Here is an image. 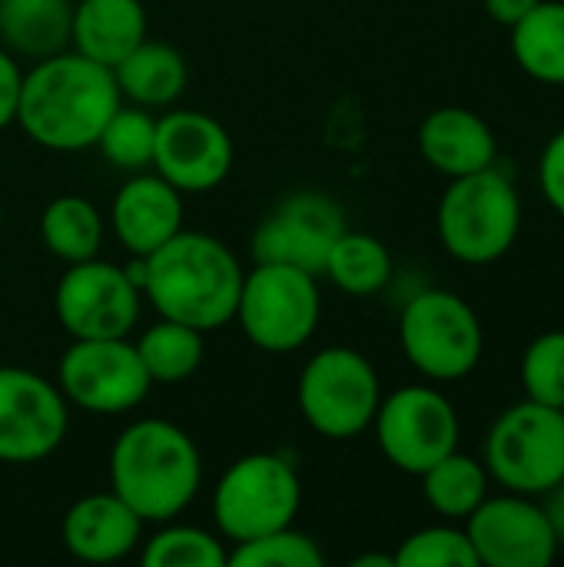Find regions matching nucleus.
<instances>
[{
	"mask_svg": "<svg viewBox=\"0 0 564 567\" xmlns=\"http://www.w3.org/2000/svg\"><path fill=\"white\" fill-rule=\"evenodd\" d=\"M66 405L90 415H126L153 389L136 346L126 339H73L57 365Z\"/></svg>",
	"mask_w": 564,
	"mask_h": 567,
	"instance_id": "obj_10",
	"label": "nucleus"
},
{
	"mask_svg": "<svg viewBox=\"0 0 564 567\" xmlns=\"http://www.w3.org/2000/svg\"><path fill=\"white\" fill-rule=\"evenodd\" d=\"M322 276L346 296H376L392 279V256L382 239L346 226L326 256Z\"/></svg>",
	"mask_w": 564,
	"mask_h": 567,
	"instance_id": "obj_26",
	"label": "nucleus"
},
{
	"mask_svg": "<svg viewBox=\"0 0 564 567\" xmlns=\"http://www.w3.org/2000/svg\"><path fill=\"white\" fill-rule=\"evenodd\" d=\"M302 508V482L296 465L273 452L236 458L213 492V518L233 545L289 528Z\"/></svg>",
	"mask_w": 564,
	"mask_h": 567,
	"instance_id": "obj_9",
	"label": "nucleus"
},
{
	"mask_svg": "<svg viewBox=\"0 0 564 567\" xmlns=\"http://www.w3.org/2000/svg\"><path fill=\"white\" fill-rule=\"evenodd\" d=\"M482 3H485V13L502 27H515L525 13L539 7V0H482Z\"/></svg>",
	"mask_w": 564,
	"mask_h": 567,
	"instance_id": "obj_35",
	"label": "nucleus"
},
{
	"mask_svg": "<svg viewBox=\"0 0 564 567\" xmlns=\"http://www.w3.org/2000/svg\"><path fill=\"white\" fill-rule=\"evenodd\" d=\"M396 567V558L392 555H362L356 558V567Z\"/></svg>",
	"mask_w": 564,
	"mask_h": 567,
	"instance_id": "obj_37",
	"label": "nucleus"
},
{
	"mask_svg": "<svg viewBox=\"0 0 564 567\" xmlns=\"http://www.w3.org/2000/svg\"><path fill=\"white\" fill-rule=\"evenodd\" d=\"M525 399L564 409V329H548L535 336L522 355Z\"/></svg>",
	"mask_w": 564,
	"mask_h": 567,
	"instance_id": "obj_31",
	"label": "nucleus"
},
{
	"mask_svg": "<svg viewBox=\"0 0 564 567\" xmlns=\"http://www.w3.org/2000/svg\"><path fill=\"white\" fill-rule=\"evenodd\" d=\"M392 558L396 567H479L465 528H452V525L419 528L399 545Z\"/></svg>",
	"mask_w": 564,
	"mask_h": 567,
	"instance_id": "obj_32",
	"label": "nucleus"
},
{
	"mask_svg": "<svg viewBox=\"0 0 564 567\" xmlns=\"http://www.w3.org/2000/svg\"><path fill=\"white\" fill-rule=\"evenodd\" d=\"M0 229H3V206H0Z\"/></svg>",
	"mask_w": 564,
	"mask_h": 567,
	"instance_id": "obj_38",
	"label": "nucleus"
},
{
	"mask_svg": "<svg viewBox=\"0 0 564 567\" xmlns=\"http://www.w3.org/2000/svg\"><path fill=\"white\" fill-rule=\"evenodd\" d=\"M419 153L435 173L455 179L495 166L499 140L485 116H479L475 110L439 106L419 126Z\"/></svg>",
	"mask_w": 564,
	"mask_h": 567,
	"instance_id": "obj_19",
	"label": "nucleus"
},
{
	"mask_svg": "<svg viewBox=\"0 0 564 567\" xmlns=\"http://www.w3.org/2000/svg\"><path fill=\"white\" fill-rule=\"evenodd\" d=\"M143 40H146L143 0H80V3H73L70 50L113 70Z\"/></svg>",
	"mask_w": 564,
	"mask_h": 567,
	"instance_id": "obj_20",
	"label": "nucleus"
},
{
	"mask_svg": "<svg viewBox=\"0 0 564 567\" xmlns=\"http://www.w3.org/2000/svg\"><path fill=\"white\" fill-rule=\"evenodd\" d=\"M509 30L515 63L539 83L564 86V0H539Z\"/></svg>",
	"mask_w": 564,
	"mask_h": 567,
	"instance_id": "obj_23",
	"label": "nucleus"
},
{
	"mask_svg": "<svg viewBox=\"0 0 564 567\" xmlns=\"http://www.w3.org/2000/svg\"><path fill=\"white\" fill-rule=\"evenodd\" d=\"M63 548L86 565H113L136 551L143 538V518L116 495L96 492L76 498L60 525Z\"/></svg>",
	"mask_w": 564,
	"mask_h": 567,
	"instance_id": "obj_18",
	"label": "nucleus"
},
{
	"mask_svg": "<svg viewBox=\"0 0 564 567\" xmlns=\"http://www.w3.org/2000/svg\"><path fill=\"white\" fill-rule=\"evenodd\" d=\"M110 226L120 246L143 259L183 229V193L160 173H133L113 196Z\"/></svg>",
	"mask_w": 564,
	"mask_h": 567,
	"instance_id": "obj_17",
	"label": "nucleus"
},
{
	"mask_svg": "<svg viewBox=\"0 0 564 567\" xmlns=\"http://www.w3.org/2000/svg\"><path fill=\"white\" fill-rule=\"evenodd\" d=\"M539 186H542V196L548 199V206L564 219V130H558L542 150Z\"/></svg>",
	"mask_w": 564,
	"mask_h": 567,
	"instance_id": "obj_33",
	"label": "nucleus"
},
{
	"mask_svg": "<svg viewBox=\"0 0 564 567\" xmlns=\"http://www.w3.org/2000/svg\"><path fill=\"white\" fill-rule=\"evenodd\" d=\"M326 565V555L322 548L296 532L293 525L289 528H276V532H266L259 538H249V542H239L233 551H229V567H322Z\"/></svg>",
	"mask_w": 564,
	"mask_h": 567,
	"instance_id": "obj_30",
	"label": "nucleus"
},
{
	"mask_svg": "<svg viewBox=\"0 0 564 567\" xmlns=\"http://www.w3.org/2000/svg\"><path fill=\"white\" fill-rule=\"evenodd\" d=\"M140 302L130 272L100 256L70 262L53 289V312L70 339H126L140 322Z\"/></svg>",
	"mask_w": 564,
	"mask_h": 567,
	"instance_id": "obj_12",
	"label": "nucleus"
},
{
	"mask_svg": "<svg viewBox=\"0 0 564 567\" xmlns=\"http://www.w3.org/2000/svg\"><path fill=\"white\" fill-rule=\"evenodd\" d=\"M203 488L196 442L166 419L126 425L110 449V492H116L143 525L173 522Z\"/></svg>",
	"mask_w": 564,
	"mask_h": 567,
	"instance_id": "obj_3",
	"label": "nucleus"
},
{
	"mask_svg": "<svg viewBox=\"0 0 564 567\" xmlns=\"http://www.w3.org/2000/svg\"><path fill=\"white\" fill-rule=\"evenodd\" d=\"M70 0H0V40L10 53L43 60L70 47Z\"/></svg>",
	"mask_w": 564,
	"mask_h": 567,
	"instance_id": "obj_22",
	"label": "nucleus"
},
{
	"mask_svg": "<svg viewBox=\"0 0 564 567\" xmlns=\"http://www.w3.org/2000/svg\"><path fill=\"white\" fill-rule=\"evenodd\" d=\"M140 362L150 375V382H163V385H180L189 375H196V369L203 365V332L173 319H160L156 326H150L136 342Z\"/></svg>",
	"mask_w": 564,
	"mask_h": 567,
	"instance_id": "obj_27",
	"label": "nucleus"
},
{
	"mask_svg": "<svg viewBox=\"0 0 564 567\" xmlns=\"http://www.w3.org/2000/svg\"><path fill=\"white\" fill-rule=\"evenodd\" d=\"M399 342L419 375L432 382H459L479 369L485 329L462 296L449 289H425L406 302Z\"/></svg>",
	"mask_w": 564,
	"mask_h": 567,
	"instance_id": "obj_7",
	"label": "nucleus"
},
{
	"mask_svg": "<svg viewBox=\"0 0 564 567\" xmlns=\"http://www.w3.org/2000/svg\"><path fill=\"white\" fill-rule=\"evenodd\" d=\"M120 103L113 70L66 47L23 73L17 126L43 150L80 153L96 146L100 130Z\"/></svg>",
	"mask_w": 564,
	"mask_h": 567,
	"instance_id": "obj_2",
	"label": "nucleus"
},
{
	"mask_svg": "<svg viewBox=\"0 0 564 567\" xmlns=\"http://www.w3.org/2000/svg\"><path fill=\"white\" fill-rule=\"evenodd\" d=\"M482 462L505 492L545 495L564 478V409L532 399L509 405L485 435Z\"/></svg>",
	"mask_w": 564,
	"mask_h": 567,
	"instance_id": "obj_8",
	"label": "nucleus"
},
{
	"mask_svg": "<svg viewBox=\"0 0 564 567\" xmlns=\"http://www.w3.org/2000/svg\"><path fill=\"white\" fill-rule=\"evenodd\" d=\"M126 272L160 319L193 326L203 336L233 322L246 276L226 243L193 229H180L150 256L133 259Z\"/></svg>",
	"mask_w": 564,
	"mask_h": 567,
	"instance_id": "obj_1",
	"label": "nucleus"
},
{
	"mask_svg": "<svg viewBox=\"0 0 564 567\" xmlns=\"http://www.w3.org/2000/svg\"><path fill=\"white\" fill-rule=\"evenodd\" d=\"M140 561L146 567H229V551L206 528L163 522V528L143 545Z\"/></svg>",
	"mask_w": 564,
	"mask_h": 567,
	"instance_id": "obj_28",
	"label": "nucleus"
},
{
	"mask_svg": "<svg viewBox=\"0 0 564 567\" xmlns=\"http://www.w3.org/2000/svg\"><path fill=\"white\" fill-rule=\"evenodd\" d=\"M113 76L123 100L143 110H163L183 96L189 83V63L176 47L163 40H143L113 66Z\"/></svg>",
	"mask_w": 564,
	"mask_h": 567,
	"instance_id": "obj_21",
	"label": "nucleus"
},
{
	"mask_svg": "<svg viewBox=\"0 0 564 567\" xmlns=\"http://www.w3.org/2000/svg\"><path fill=\"white\" fill-rule=\"evenodd\" d=\"M20 83H23V73L13 60V53L0 47V133L17 123Z\"/></svg>",
	"mask_w": 564,
	"mask_h": 567,
	"instance_id": "obj_34",
	"label": "nucleus"
},
{
	"mask_svg": "<svg viewBox=\"0 0 564 567\" xmlns=\"http://www.w3.org/2000/svg\"><path fill=\"white\" fill-rule=\"evenodd\" d=\"M40 239L47 252L66 266L93 259L103 246V216L90 199L76 193L53 196L40 213Z\"/></svg>",
	"mask_w": 564,
	"mask_h": 567,
	"instance_id": "obj_24",
	"label": "nucleus"
},
{
	"mask_svg": "<svg viewBox=\"0 0 564 567\" xmlns=\"http://www.w3.org/2000/svg\"><path fill=\"white\" fill-rule=\"evenodd\" d=\"M296 402L316 435L349 442L372 429L382 402V382L376 365L359 349L329 346L302 365Z\"/></svg>",
	"mask_w": 564,
	"mask_h": 567,
	"instance_id": "obj_6",
	"label": "nucleus"
},
{
	"mask_svg": "<svg viewBox=\"0 0 564 567\" xmlns=\"http://www.w3.org/2000/svg\"><path fill=\"white\" fill-rule=\"evenodd\" d=\"M382 455L406 475H422L459 449V412L432 385H406L379 402L372 419Z\"/></svg>",
	"mask_w": 564,
	"mask_h": 567,
	"instance_id": "obj_11",
	"label": "nucleus"
},
{
	"mask_svg": "<svg viewBox=\"0 0 564 567\" xmlns=\"http://www.w3.org/2000/svg\"><path fill=\"white\" fill-rule=\"evenodd\" d=\"M539 498H542L539 505H542V512L548 518V528H552L558 548H564V478L558 485H552L545 495H539Z\"/></svg>",
	"mask_w": 564,
	"mask_h": 567,
	"instance_id": "obj_36",
	"label": "nucleus"
},
{
	"mask_svg": "<svg viewBox=\"0 0 564 567\" xmlns=\"http://www.w3.org/2000/svg\"><path fill=\"white\" fill-rule=\"evenodd\" d=\"M153 169L183 196L209 193L233 169V140L209 113L170 110L156 120Z\"/></svg>",
	"mask_w": 564,
	"mask_h": 567,
	"instance_id": "obj_15",
	"label": "nucleus"
},
{
	"mask_svg": "<svg viewBox=\"0 0 564 567\" xmlns=\"http://www.w3.org/2000/svg\"><path fill=\"white\" fill-rule=\"evenodd\" d=\"M346 229L342 206L326 193H293L253 233L256 262H286L322 276L332 243Z\"/></svg>",
	"mask_w": 564,
	"mask_h": 567,
	"instance_id": "obj_16",
	"label": "nucleus"
},
{
	"mask_svg": "<svg viewBox=\"0 0 564 567\" xmlns=\"http://www.w3.org/2000/svg\"><path fill=\"white\" fill-rule=\"evenodd\" d=\"M70 429V409L57 382L0 365V462L33 465L53 455Z\"/></svg>",
	"mask_w": 564,
	"mask_h": 567,
	"instance_id": "obj_13",
	"label": "nucleus"
},
{
	"mask_svg": "<svg viewBox=\"0 0 564 567\" xmlns=\"http://www.w3.org/2000/svg\"><path fill=\"white\" fill-rule=\"evenodd\" d=\"M419 478H422V495L429 508L449 522H465L489 498V485H492L485 462L462 455L459 449L439 458Z\"/></svg>",
	"mask_w": 564,
	"mask_h": 567,
	"instance_id": "obj_25",
	"label": "nucleus"
},
{
	"mask_svg": "<svg viewBox=\"0 0 564 567\" xmlns=\"http://www.w3.org/2000/svg\"><path fill=\"white\" fill-rule=\"evenodd\" d=\"M435 226L452 259L465 266H492L519 243L522 196L495 166L455 176L439 199Z\"/></svg>",
	"mask_w": 564,
	"mask_h": 567,
	"instance_id": "obj_4",
	"label": "nucleus"
},
{
	"mask_svg": "<svg viewBox=\"0 0 564 567\" xmlns=\"http://www.w3.org/2000/svg\"><path fill=\"white\" fill-rule=\"evenodd\" d=\"M153 143H156V116L143 106H123V103L96 136V150L103 153V159L130 173L153 166Z\"/></svg>",
	"mask_w": 564,
	"mask_h": 567,
	"instance_id": "obj_29",
	"label": "nucleus"
},
{
	"mask_svg": "<svg viewBox=\"0 0 564 567\" xmlns=\"http://www.w3.org/2000/svg\"><path fill=\"white\" fill-rule=\"evenodd\" d=\"M465 535L479 567H548L562 551L542 505L519 492L489 495L465 518Z\"/></svg>",
	"mask_w": 564,
	"mask_h": 567,
	"instance_id": "obj_14",
	"label": "nucleus"
},
{
	"mask_svg": "<svg viewBox=\"0 0 564 567\" xmlns=\"http://www.w3.org/2000/svg\"><path fill=\"white\" fill-rule=\"evenodd\" d=\"M319 276L286 266V262H256L243 276L236 322L243 336L273 355H286L302 349L322 319Z\"/></svg>",
	"mask_w": 564,
	"mask_h": 567,
	"instance_id": "obj_5",
	"label": "nucleus"
}]
</instances>
